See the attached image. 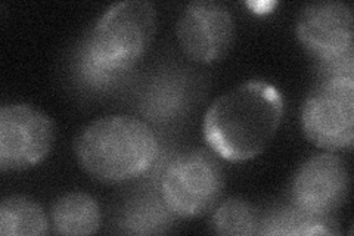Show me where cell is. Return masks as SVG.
<instances>
[{
  "mask_svg": "<svg viewBox=\"0 0 354 236\" xmlns=\"http://www.w3.org/2000/svg\"><path fill=\"white\" fill-rule=\"evenodd\" d=\"M176 33L187 58L199 64H214L234 43L235 22L225 5L198 0L185 8Z\"/></svg>",
  "mask_w": 354,
  "mask_h": 236,
  "instance_id": "obj_8",
  "label": "cell"
},
{
  "mask_svg": "<svg viewBox=\"0 0 354 236\" xmlns=\"http://www.w3.org/2000/svg\"><path fill=\"white\" fill-rule=\"evenodd\" d=\"M353 61V51L335 56V58L319 61L320 78H322V80H332V78H354Z\"/></svg>",
  "mask_w": 354,
  "mask_h": 236,
  "instance_id": "obj_17",
  "label": "cell"
},
{
  "mask_svg": "<svg viewBox=\"0 0 354 236\" xmlns=\"http://www.w3.org/2000/svg\"><path fill=\"white\" fill-rule=\"evenodd\" d=\"M350 174L346 161L335 152L308 158L292 177L291 206L317 216H330L348 195Z\"/></svg>",
  "mask_w": 354,
  "mask_h": 236,
  "instance_id": "obj_7",
  "label": "cell"
},
{
  "mask_svg": "<svg viewBox=\"0 0 354 236\" xmlns=\"http://www.w3.org/2000/svg\"><path fill=\"white\" fill-rule=\"evenodd\" d=\"M261 235H335L337 223L330 216H317L294 206L274 210L260 220Z\"/></svg>",
  "mask_w": 354,
  "mask_h": 236,
  "instance_id": "obj_14",
  "label": "cell"
},
{
  "mask_svg": "<svg viewBox=\"0 0 354 236\" xmlns=\"http://www.w3.org/2000/svg\"><path fill=\"white\" fill-rule=\"evenodd\" d=\"M50 224L58 235H92L101 228V208L88 194H66L55 201Z\"/></svg>",
  "mask_w": 354,
  "mask_h": 236,
  "instance_id": "obj_11",
  "label": "cell"
},
{
  "mask_svg": "<svg viewBox=\"0 0 354 236\" xmlns=\"http://www.w3.org/2000/svg\"><path fill=\"white\" fill-rule=\"evenodd\" d=\"M212 229L218 235H257L260 230L259 212L248 201L230 198L216 208Z\"/></svg>",
  "mask_w": 354,
  "mask_h": 236,
  "instance_id": "obj_15",
  "label": "cell"
},
{
  "mask_svg": "<svg viewBox=\"0 0 354 236\" xmlns=\"http://www.w3.org/2000/svg\"><path fill=\"white\" fill-rule=\"evenodd\" d=\"M49 232L46 212L35 199L14 195L0 206V235L3 236H39Z\"/></svg>",
  "mask_w": 354,
  "mask_h": 236,
  "instance_id": "obj_13",
  "label": "cell"
},
{
  "mask_svg": "<svg viewBox=\"0 0 354 236\" xmlns=\"http://www.w3.org/2000/svg\"><path fill=\"white\" fill-rule=\"evenodd\" d=\"M223 185V170L216 156L196 149L167 164L160 181V194L176 217L195 219L217 206Z\"/></svg>",
  "mask_w": 354,
  "mask_h": 236,
  "instance_id": "obj_4",
  "label": "cell"
},
{
  "mask_svg": "<svg viewBox=\"0 0 354 236\" xmlns=\"http://www.w3.org/2000/svg\"><path fill=\"white\" fill-rule=\"evenodd\" d=\"M174 217L161 194L143 192L129 199L120 216V226L131 235L164 233L173 226Z\"/></svg>",
  "mask_w": 354,
  "mask_h": 236,
  "instance_id": "obj_12",
  "label": "cell"
},
{
  "mask_svg": "<svg viewBox=\"0 0 354 236\" xmlns=\"http://www.w3.org/2000/svg\"><path fill=\"white\" fill-rule=\"evenodd\" d=\"M306 138L328 152L351 148L354 140V78L322 80L301 108Z\"/></svg>",
  "mask_w": 354,
  "mask_h": 236,
  "instance_id": "obj_5",
  "label": "cell"
},
{
  "mask_svg": "<svg viewBox=\"0 0 354 236\" xmlns=\"http://www.w3.org/2000/svg\"><path fill=\"white\" fill-rule=\"evenodd\" d=\"M55 142L52 120L27 104L0 109V168L22 172L48 158Z\"/></svg>",
  "mask_w": 354,
  "mask_h": 236,
  "instance_id": "obj_6",
  "label": "cell"
},
{
  "mask_svg": "<svg viewBox=\"0 0 354 236\" xmlns=\"http://www.w3.org/2000/svg\"><path fill=\"white\" fill-rule=\"evenodd\" d=\"M74 152L88 176L114 185L148 173L160 155V143L143 120L108 116L92 121L79 133Z\"/></svg>",
  "mask_w": 354,
  "mask_h": 236,
  "instance_id": "obj_2",
  "label": "cell"
},
{
  "mask_svg": "<svg viewBox=\"0 0 354 236\" xmlns=\"http://www.w3.org/2000/svg\"><path fill=\"white\" fill-rule=\"evenodd\" d=\"M285 104L273 84L250 80L218 96L204 117V138L226 161H248L268 148L278 131Z\"/></svg>",
  "mask_w": 354,
  "mask_h": 236,
  "instance_id": "obj_1",
  "label": "cell"
},
{
  "mask_svg": "<svg viewBox=\"0 0 354 236\" xmlns=\"http://www.w3.org/2000/svg\"><path fill=\"white\" fill-rule=\"evenodd\" d=\"M157 28V10L145 0H126L106 9L80 48L99 69L129 75L148 51Z\"/></svg>",
  "mask_w": 354,
  "mask_h": 236,
  "instance_id": "obj_3",
  "label": "cell"
},
{
  "mask_svg": "<svg viewBox=\"0 0 354 236\" xmlns=\"http://www.w3.org/2000/svg\"><path fill=\"white\" fill-rule=\"evenodd\" d=\"M75 74L79 82L88 89V91H95V92H106L111 91V89L117 87L120 83H123L126 80V75H117V74H111L102 69H99L97 65H95L91 60L87 58L86 53L79 49L75 56Z\"/></svg>",
  "mask_w": 354,
  "mask_h": 236,
  "instance_id": "obj_16",
  "label": "cell"
},
{
  "mask_svg": "<svg viewBox=\"0 0 354 236\" xmlns=\"http://www.w3.org/2000/svg\"><path fill=\"white\" fill-rule=\"evenodd\" d=\"M187 99L189 89L186 78L176 73H161L142 91L140 112L148 120L164 125L183 114Z\"/></svg>",
  "mask_w": 354,
  "mask_h": 236,
  "instance_id": "obj_10",
  "label": "cell"
},
{
  "mask_svg": "<svg viewBox=\"0 0 354 236\" xmlns=\"http://www.w3.org/2000/svg\"><path fill=\"white\" fill-rule=\"evenodd\" d=\"M297 36L319 61L353 51V12L344 2L307 5L297 21Z\"/></svg>",
  "mask_w": 354,
  "mask_h": 236,
  "instance_id": "obj_9",
  "label": "cell"
}]
</instances>
